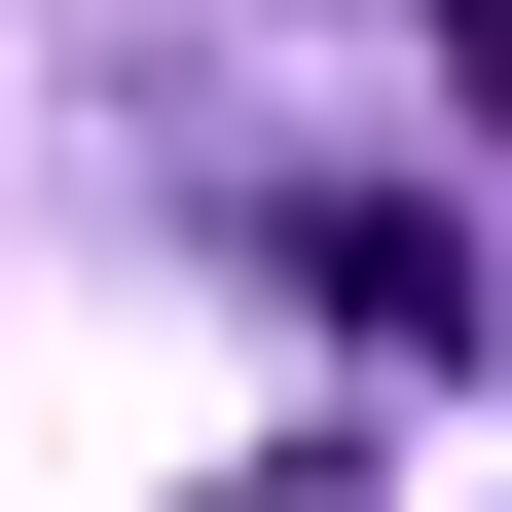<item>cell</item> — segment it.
Returning a JSON list of instances; mask_svg holds the SVG:
<instances>
[{"label":"cell","instance_id":"1","mask_svg":"<svg viewBox=\"0 0 512 512\" xmlns=\"http://www.w3.org/2000/svg\"><path fill=\"white\" fill-rule=\"evenodd\" d=\"M220 512H366V439H256V476H220Z\"/></svg>","mask_w":512,"mask_h":512},{"label":"cell","instance_id":"2","mask_svg":"<svg viewBox=\"0 0 512 512\" xmlns=\"http://www.w3.org/2000/svg\"><path fill=\"white\" fill-rule=\"evenodd\" d=\"M439 37H476V74H512V0H439Z\"/></svg>","mask_w":512,"mask_h":512}]
</instances>
